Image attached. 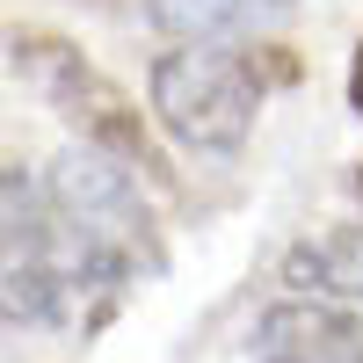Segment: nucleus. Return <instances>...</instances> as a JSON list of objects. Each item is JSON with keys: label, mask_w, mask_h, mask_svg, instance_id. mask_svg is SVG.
<instances>
[{"label": "nucleus", "mask_w": 363, "mask_h": 363, "mask_svg": "<svg viewBox=\"0 0 363 363\" xmlns=\"http://www.w3.org/2000/svg\"><path fill=\"white\" fill-rule=\"evenodd\" d=\"M291 8L298 0H153L145 15L182 44H218V37H255V29L284 22Z\"/></svg>", "instance_id": "423d86ee"}, {"label": "nucleus", "mask_w": 363, "mask_h": 363, "mask_svg": "<svg viewBox=\"0 0 363 363\" xmlns=\"http://www.w3.org/2000/svg\"><path fill=\"white\" fill-rule=\"evenodd\" d=\"M44 196H51V218H58V255H66V277H73V306L87 291L116 298L124 284L167 269V247L138 203L131 167H116L109 153H95V145L58 153L44 174Z\"/></svg>", "instance_id": "f257e3e1"}, {"label": "nucleus", "mask_w": 363, "mask_h": 363, "mask_svg": "<svg viewBox=\"0 0 363 363\" xmlns=\"http://www.w3.org/2000/svg\"><path fill=\"white\" fill-rule=\"evenodd\" d=\"M349 95H356V116H363V44H356V73H349Z\"/></svg>", "instance_id": "0eeeda50"}, {"label": "nucleus", "mask_w": 363, "mask_h": 363, "mask_svg": "<svg viewBox=\"0 0 363 363\" xmlns=\"http://www.w3.org/2000/svg\"><path fill=\"white\" fill-rule=\"evenodd\" d=\"M255 109H262L255 58L218 44H182L153 58V116L189 153H240L255 131Z\"/></svg>", "instance_id": "f03ea898"}, {"label": "nucleus", "mask_w": 363, "mask_h": 363, "mask_svg": "<svg viewBox=\"0 0 363 363\" xmlns=\"http://www.w3.org/2000/svg\"><path fill=\"white\" fill-rule=\"evenodd\" d=\"M255 363H363V320L335 298H291L262 313Z\"/></svg>", "instance_id": "20e7f679"}, {"label": "nucleus", "mask_w": 363, "mask_h": 363, "mask_svg": "<svg viewBox=\"0 0 363 363\" xmlns=\"http://www.w3.org/2000/svg\"><path fill=\"white\" fill-rule=\"evenodd\" d=\"M356 196H363V167H356Z\"/></svg>", "instance_id": "6e6552de"}, {"label": "nucleus", "mask_w": 363, "mask_h": 363, "mask_svg": "<svg viewBox=\"0 0 363 363\" xmlns=\"http://www.w3.org/2000/svg\"><path fill=\"white\" fill-rule=\"evenodd\" d=\"M8 58H15V73L80 131V145L109 153L116 167L160 174V153H153V138H145V116L131 109V95H124V87H116L87 51H73L66 37H37V29H29V37L8 44Z\"/></svg>", "instance_id": "7ed1b4c3"}, {"label": "nucleus", "mask_w": 363, "mask_h": 363, "mask_svg": "<svg viewBox=\"0 0 363 363\" xmlns=\"http://www.w3.org/2000/svg\"><path fill=\"white\" fill-rule=\"evenodd\" d=\"M284 284H298V298L356 306L363 298V225H335L320 240H298V247L284 255Z\"/></svg>", "instance_id": "39448f33"}]
</instances>
